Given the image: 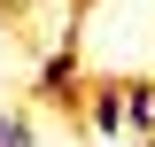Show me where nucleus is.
<instances>
[{"label": "nucleus", "mask_w": 155, "mask_h": 147, "mask_svg": "<svg viewBox=\"0 0 155 147\" xmlns=\"http://www.w3.org/2000/svg\"><path fill=\"white\" fill-rule=\"evenodd\" d=\"M78 70H85V54L62 39V47H47V62H39V77H31V93H39V101H62V93L78 85Z\"/></svg>", "instance_id": "nucleus-1"}, {"label": "nucleus", "mask_w": 155, "mask_h": 147, "mask_svg": "<svg viewBox=\"0 0 155 147\" xmlns=\"http://www.w3.org/2000/svg\"><path fill=\"white\" fill-rule=\"evenodd\" d=\"M85 132L93 139H116L124 132V85H93L85 93Z\"/></svg>", "instance_id": "nucleus-2"}, {"label": "nucleus", "mask_w": 155, "mask_h": 147, "mask_svg": "<svg viewBox=\"0 0 155 147\" xmlns=\"http://www.w3.org/2000/svg\"><path fill=\"white\" fill-rule=\"evenodd\" d=\"M31 139H39V132H31V116H23V109L0 116V147H31Z\"/></svg>", "instance_id": "nucleus-3"}]
</instances>
